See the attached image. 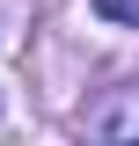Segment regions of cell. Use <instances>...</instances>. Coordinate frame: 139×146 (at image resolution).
<instances>
[{
	"mask_svg": "<svg viewBox=\"0 0 139 146\" xmlns=\"http://www.w3.org/2000/svg\"><path fill=\"white\" fill-rule=\"evenodd\" d=\"M95 15L117 22V29H139V0H95Z\"/></svg>",
	"mask_w": 139,
	"mask_h": 146,
	"instance_id": "obj_1",
	"label": "cell"
}]
</instances>
